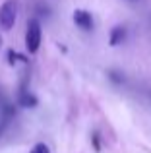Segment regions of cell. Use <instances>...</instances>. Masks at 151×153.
I'll return each mask as SVG.
<instances>
[{"label": "cell", "instance_id": "obj_8", "mask_svg": "<svg viewBox=\"0 0 151 153\" xmlns=\"http://www.w3.org/2000/svg\"><path fill=\"white\" fill-rule=\"evenodd\" d=\"M110 79L116 82V83H120V82H124V76H120L118 72H110Z\"/></svg>", "mask_w": 151, "mask_h": 153}, {"label": "cell", "instance_id": "obj_3", "mask_svg": "<svg viewBox=\"0 0 151 153\" xmlns=\"http://www.w3.org/2000/svg\"><path fill=\"white\" fill-rule=\"evenodd\" d=\"M74 22H76V25H78V27H81V29H85V31L93 29V19H91V14H89V12H85V10H76L74 12Z\"/></svg>", "mask_w": 151, "mask_h": 153}, {"label": "cell", "instance_id": "obj_4", "mask_svg": "<svg viewBox=\"0 0 151 153\" xmlns=\"http://www.w3.org/2000/svg\"><path fill=\"white\" fill-rule=\"evenodd\" d=\"M124 37H126V29L124 27H114L113 33H110V45L113 47L120 45V43L124 41Z\"/></svg>", "mask_w": 151, "mask_h": 153}, {"label": "cell", "instance_id": "obj_6", "mask_svg": "<svg viewBox=\"0 0 151 153\" xmlns=\"http://www.w3.org/2000/svg\"><path fill=\"white\" fill-rule=\"evenodd\" d=\"M29 153H50V149H49V146H45V143H35L33 149Z\"/></svg>", "mask_w": 151, "mask_h": 153}, {"label": "cell", "instance_id": "obj_7", "mask_svg": "<svg viewBox=\"0 0 151 153\" xmlns=\"http://www.w3.org/2000/svg\"><path fill=\"white\" fill-rule=\"evenodd\" d=\"M8 58H10V64H14L16 60H25L23 56H19L18 52H14V51H10V52H8Z\"/></svg>", "mask_w": 151, "mask_h": 153}, {"label": "cell", "instance_id": "obj_5", "mask_svg": "<svg viewBox=\"0 0 151 153\" xmlns=\"http://www.w3.org/2000/svg\"><path fill=\"white\" fill-rule=\"evenodd\" d=\"M19 105H21V107H35V105H37V97L31 95L29 91H21V95H19Z\"/></svg>", "mask_w": 151, "mask_h": 153}, {"label": "cell", "instance_id": "obj_1", "mask_svg": "<svg viewBox=\"0 0 151 153\" xmlns=\"http://www.w3.org/2000/svg\"><path fill=\"white\" fill-rule=\"evenodd\" d=\"M25 47H27V51H29L31 54H35V52L39 51V47H41V23H39V19H35V18L27 22Z\"/></svg>", "mask_w": 151, "mask_h": 153}, {"label": "cell", "instance_id": "obj_9", "mask_svg": "<svg viewBox=\"0 0 151 153\" xmlns=\"http://www.w3.org/2000/svg\"><path fill=\"white\" fill-rule=\"evenodd\" d=\"M93 146H95V149L99 151V138H97V134L93 136Z\"/></svg>", "mask_w": 151, "mask_h": 153}, {"label": "cell", "instance_id": "obj_2", "mask_svg": "<svg viewBox=\"0 0 151 153\" xmlns=\"http://www.w3.org/2000/svg\"><path fill=\"white\" fill-rule=\"evenodd\" d=\"M18 10H19L18 0H6L0 6V25L4 29H12L14 27L16 18H18Z\"/></svg>", "mask_w": 151, "mask_h": 153}]
</instances>
